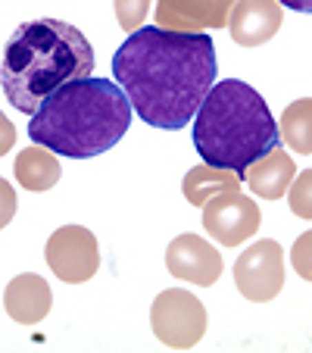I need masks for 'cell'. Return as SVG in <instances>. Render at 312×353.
<instances>
[{"mask_svg": "<svg viewBox=\"0 0 312 353\" xmlns=\"http://www.w3.org/2000/svg\"><path fill=\"white\" fill-rule=\"evenodd\" d=\"M113 79L147 125L178 132L216 85V44L206 32L141 26L116 50Z\"/></svg>", "mask_w": 312, "mask_h": 353, "instance_id": "6da1fadb", "label": "cell"}, {"mask_svg": "<svg viewBox=\"0 0 312 353\" xmlns=\"http://www.w3.org/2000/svg\"><path fill=\"white\" fill-rule=\"evenodd\" d=\"M287 203H291V213L300 219H312V169L293 175L291 188H287Z\"/></svg>", "mask_w": 312, "mask_h": 353, "instance_id": "e0dca14e", "label": "cell"}, {"mask_svg": "<svg viewBox=\"0 0 312 353\" xmlns=\"http://www.w3.org/2000/svg\"><path fill=\"white\" fill-rule=\"evenodd\" d=\"M291 263L303 281H312V232L300 234L291 247Z\"/></svg>", "mask_w": 312, "mask_h": 353, "instance_id": "d6986e66", "label": "cell"}, {"mask_svg": "<svg viewBox=\"0 0 312 353\" xmlns=\"http://www.w3.org/2000/svg\"><path fill=\"white\" fill-rule=\"evenodd\" d=\"M132 128V103L110 79H79L63 85L32 113L28 138L50 154L91 160L113 150Z\"/></svg>", "mask_w": 312, "mask_h": 353, "instance_id": "7a4b0ae2", "label": "cell"}, {"mask_svg": "<svg viewBox=\"0 0 312 353\" xmlns=\"http://www.w3.org/2000/svg\"><path fill=\"white\" fill-rule=\"evenodd\" d=\"M262 225V213L259 203H253L247 194L240 191H225L216 194L203 207V228L209 238H216L225 247H238L247 238L259 232Z\"/></svg>", "mask_w": 312, "mask_h": 353, "instance_id": "ba28073f", "label": "cell"}, {"mask_svg": "<svg viewBox=\"0 0 312 353\" xmlns=\"http://www.w3.org/2000/svg\"><path fill=\"white\" fill-rule=\"evenodd\" d=\"M166 266L175 279L209 288L222 279V254L200 234H178L166 250Z\"/></svg>", "mask_w": 312, "mask_h": 353, "instance_id": "9c48e42d", "label": "cell"}, {"mask_svg": "<svg viewBox=\"0 0 312 353\" xmlns=\"http://www.w3.org/2000/svg\"><path fill=\"white\" fill-rule=\"evenodd\" d=\"M50 303H54L50 285L34 272L16 275L7 285V291H3V310L19 325H38L50 313Z\"/></svg>", "mask_w": 312, "mask_h": 353, "instance_id": "7c38bea8", "label": "cell"}, {"mask_svg": "<svg viewBox=\"0 0 312 353\" xmlns=\"http://www.w3.org/2000/svg\"><path fill=\"white\" fill-rule=\"evenodd\" d=\"M94 72V47L81 28L60 19H34L13 28L3 47L0 88L13 110L32 116L54 91Z\"/></svg>", "mask_w": 312, "mask_h": 353, "instance_id": "3957f363", "label": "cell"}, {"mask_svg": "<svg viewBox=\"0 0 312 353\" xmlns=\"http://www.w3.org/2000/svg\"><path fill=\"white\" fill-rule=\"evenodd\" d=\"M13 144H16V125L0 113V157L7 154V150H13Z\"/></svg>", "mask_w": 312, "mask_h": 353, "instance_id": "44dd1931", "label": "cell"}, {"mask_svg": "<svg viewBox=\"0 0 312 353\" xmlns=\"http://www.w3.org/2000/svg\"><path fill=\"white\" fill-rule=\"evenodd\" d=\"M293 175H297L293 160L284 154V150H281V147H275L269 157L250 163V166H247V172L240 175V181H247V188H250L256 197L281 200L287 194V188H291Z\"/></svg>", "mask_w": 312, "mask_h": 353, "instance_id": "4fadbf2b", "label": "cell"}, {"mask_svg": "<svg viewBox=\"0 0 312 353\" xmlns=\"http://www.w3.org/2000/svg\"><path fill=\"white\" fill-rule=\"evenodd\" d=\"M238 0H156V26L172 32L225 28Z\"/></svg>", "mask_w": 312, "mask_h": 353, "instance_id": "30bf717a", "label": "cell"}, {"mask_svg": "<svg viewBox=\"0 0 312 353\" xmlns=\"http://www.w3.org/2000/svg\"><path fill=\"white\" fill-rule=\"evenodd\" d=\"M281 144L278 122L256 88L225 79L209 88L194 116V147L206 166L231 169L238 179L247 166L269 157Z\"/></svg>", "mask_w": 312, "mask_h": 353, "instance_id": "277c9868", "label": "cell"}, {"mask_svg": "<svg viewBox=\"0 0 312 353\" xmlns=\"http://www.w3.org/2000/svg\"><path fill=\"white\" fill-rule=\"evenodd\" d=\"M206 325H209L206 307L191 291L169 288V291L156 294V300L150 307V328L166 347L191 350L206 334Z\"/></svg>", "mask_w": 312, "mask_h": 353, "instance_id": "5b68a950", "label": "cell"}, {"mask_svg": "<svg viewBox=\"0 0 312 353\" xmlns=\"http://www.w3.org/2000/svg\"><path fill=\"white\" fill-rule=\"evenodd\" d=\"M234 285L253 303H269L284 288V250L278 241L262 238L247 247L234 263Z\"/></svg>", "mask_w": 312, "mask_h": 353, "instance_id": "52a82bcc", "label": "cell"}, {"mask_svg": "<svg viewBox=\"0 0 312 353\" xmlns=\"http://www.w3.org/2000/svg\"><path fill=\"white\" fill-rule=\"evenodd\" d=\"M281 7L297 10V13H312V0H278Z\"/></svg>", "mask_w": 312, "mask_h": 353, "instance_id": "7402d4cb", "label": "cell"}, {"mask_svg": "<svg viewBox=\"0 0 312 353\" xmlns=\"http://www.w3.org/2000/svg\"><path fill=\"white\" fill-rule=\"evenodd\" d=\"M16 191H13V185H10L7 179H0V228H7L10 225V219L16 216Z\"/></svg>", "mask_w": 312, "mask_h": 353, "instance_id": "ffe728a7", "label": "cell"}, {"mask_svg": "<svg viewBox=\"0 0 312 353\" xmlns=\"http://www.w3.org/2000/svg\"><path fill=\"white\" fill-rule=\"evenodd\" d=\"M47 266L66 285H85L100 269V247L91 228L85 225H63L56 228L44 247Z\"/></svg>", "mask_w": 312, "mask_h": 353, "instance_id": "8992f818", "label": "cell"}, {"mask_svg": "<svg viewBox=\"0 0 312 353\" xmlns=\"http://www.w3.org/2000/svg\"><path fill=\"white\" fill-rule=\"evenodd\" d=\"M284 19V7L278 0H238L228 16V32L234 44L240 47H259L272 41Z\"/></svg>", "mask_w": 312, "mask_h": 353, "instance_id": "8fae6325", "label": "cell"}, {"mask_svg": "<svg viewBox=\"0 0 312 353\" xmlns=\"http://www.w3.org/2000/svg\"><path fill=\"white\" fill-rule=\"evenodd\" d=\"M13 175L25 191H50V188L60 181L63 169H60V160H56L47 147L34 144V147H25V150L16 157Z\"/></svg>", "mask_w": 312, "mask_h": 353, "instance_id": "5bb4252c", "label": "cell"}, {"mask_svg": "<svg viewBox=\"0 0 312 353\" xmlns=\"http://www.w3.org/2000/svg\"><path fill=\"white\" fill-rule=\"evenodd\" d=\"M281 141L291 147L293 154H312V97L293 100L291 107L281 113Z\"/></svg>", "mask_w": 312, "mask_h": 353, "instance_id": "2e32d148", "label": "cell"}, {"mask_svg": "<svg viewBox=\"0 0 312 353\" xmlns=\"http://www.w3.org/2000/svg\"><path fill=\"white\" fill-rule=\"evenodd\" d=\"M150 3H153V0H113L116 19H119V26L125 28L128 34L138 32V28L144 26L147 13H150Z\"/></svg>", "mask_w": 312, "mask_h": 353, "instance_id": "ac0fdd59", "label": "cell"}, {"mask_svg": "<svg viewBox=\"0 0 312 353\" xmlns=\"http://www.w3.org/2000/svg\"><path fill=\"white\" fill-rule=\"evenodd\" d=\"M244 181L238 179V172L231 169H216V166H194L191 172L185 175V197L187 203L194 207H206L216 194H225V191H240Z\"/></svg>", "mask_w": 312, "mask_h": 353, "instance_id": "9a60e30c", "label": "cell"}]
</instances>
